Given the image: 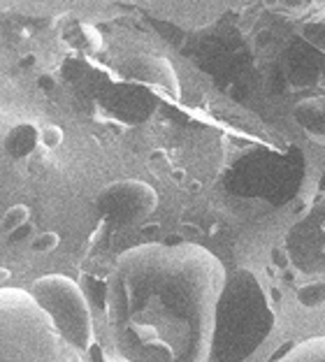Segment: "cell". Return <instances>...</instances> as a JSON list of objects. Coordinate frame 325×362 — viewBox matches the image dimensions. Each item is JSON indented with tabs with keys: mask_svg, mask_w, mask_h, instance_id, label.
<instances>
[{
	"mask_svg": "<svg viewBox=\"0 0 325 362\" xmlns=\"http://www.w3.org/2000/svg\"><path fill=\"white\" fill-rule=\"evenodd\" d=\"M226 267L198 244H142L107 279V323L128 362H210Z\"/></svg>",
	"mask_w": 325,
	"mask_h": 362,
	"instance_id": "1",
	"label": "cell"
},
{
	"mask_svg": "<svg viewBox=\"0 0 325 362\" xmlns=\"http://www.w3.org/2000/svg\"><path fill=\"white\" fill-rule=\"evenodd\" d=\"M0 362H84L30 293L0 291Z\"/></svg>",
	"mask_w": 325,
	"mask_h": 362,
	"instance_id": "2",
	"label": "cell"
},
{
	"mask_svg": "<svg viewBox=\"0 0 325 362\" xmlns=\"http://www.w3.org/2000/svg\"><path fill=\"white\" fill-rule=\"evenodd\" d=\"M274 327V314L263 288L249 272H237L226 281L219 309L212 358L216 362H241L265 341Z\"/></svg>",
	"mask_w": 325,
	"mask_h": 362,
	"instance_id": "3",
	"label": "cell"
},
{
	"mask_svg": "<svg viewBox=\"0 0 325 362\" xmlns=\"http://www.w3.org/2000/svg\"><path fill=\"white\" fill-rule=\"evenodd\" d=\"M30 295L81 356L93 346V318L86 295L77 281L65 274H47L33 284Z\"/></svg>",
	"mask_w": 325,
	"mask_h": 362,
	"instance_id": "4",
	"label": "cell"
},
{
	"mask_svg": "<svg viewBox=\"0 0 325 362\" xmlns=\"http://www.w3.org/2000/svg\"><path fill=\"white\" fill-rule=\"evenodd\" d=\"M96 207L114 228H132L152 216L158 207V193L144 181L123 179L105 186L96 197Z\"/></svg>",
	"mask_w": 325,
	"mask_h": 362,
	"instance_id": "5",
	"label": "cell"
},
{
	"mask_svg": "<svg viewBox=\"0 0 325 362\" xmlns=\"http://www.w3.org/2000/svg\"><path fill=\"white\" fill-rule=\"evenodd\" d=\"M38 142H40V130L33 123H19V126H14L5 135L3 146L10 158H26V156L35 151Z\"/></svg>",
	"mask_w": 325,
	"mask_h": 362,
	"instance_id": "6",
	"label": "cell"
},
{
	"mask_svg": "<svg viewBox=\"0 0 325 362\" xmlns=\"http://www.w3.org/2000/svg\"><path fill=\"white\" fill-rule=\"evenodd\" d=\"M274 362H325V337L297 341L295 346L274 358Z\"/></svg>",
	"mask_w": 325,
	"mask_h": 362,
	"instance_id": "7",
	"label": "cell"
},
{
	"mask_svg": "<svg viewBox=\"0 0 325 362\" xmlns=\"http://www.w3.org/2000/svg\"><path fill=\"white\" fill-rule=\"evenodd\" d=\"M297 302L302 304L304 309H316L325 304V281H314L307 284L297 291Z\"/></svg>",
	"mask_w": 325,
	"mask_h": 362,
	"instance_id": "8",
	"label": "cell"
},
{
	"mask_svg": "<svg viewBox=\"0 0 325 362\" xmlns=\"http://www.w3.org/2000/svg\"><path fill=\"white\" fill-rule=\"evenodd\" d=\"M81 291H84L86 300L93 302L100 311L107 309V284L105 281H98L93 276H84L81 279Z\"/></svg>",
	"mask_w": 325,
	"mask_h": 362,
	"instance_id": "9",
	"label": "cell"
},
{
	"mask_svg": "<svg viewBox=\"0 0 325 362\" xmlns=\"http://www.w3.org/2000/svg\"><path fill=\"white\" fill-rule=\"evenodd\" d=\"M28 223V207L26 204H14V207H10L5 211V216L0 218V228H3L5 235H10L12 230L21 228Z\"/></svg>",
	"mask_w": 325,
	"mask_h": 362,
	"instance_id": "10",
	"label": "cell"
},
{
	"mask_svg": "<svg viewBox=\"0 0 325 362\" xmlns=\"http://www.w3.org/2000/svg\"><path fill=\"white\" fill-rule=\"evenodd\" d=\"M58 244H61V237L56 233H42L30 242V249L35 253H52Z\"/></svg>",
	"mask_w": 325,
	"mask_h": 362,
	"instance_id": "11",
	"label": "cell"
},
{
	"mask_svg": "<svg viewBox=\"0 0 325 362\" xmlns=\"http://www.w3.org/2000/svg\"><path fill=\"white\" fill-rule=\"evenodd\" d=\"M40 142H42V146H47V149H56V146H61V142H63V130L58 126L42 128V133H40Z\"/></svg>",
	"mask_w": 325,
	"mask_h": 362,
	"instance_id": "12",
	"label": "cell"
},
{
	"mask_svg": "<svg viewBox=\"0 0 325 362\" xmlns=\"http://www.w3.org/2000/svg\"><path fill=\"white\" fill-rule=\"evenodd\" d=\"M33 233V226L30 223H26V226H21V228H16V230H12L10 235H7V242L10 244H19V242H23L26 237Z\"/></svg>",
	"mask_w": 325,
	"mask_h": 362,
	"instance_id": "13",
	"label": "cell"
},
{
	"mask_svg": "<svg viewBox=\"0 0 325 362\" xmlns=\"http://www.w3.org/2000/svg\"><path fill=\"white\" fill-rule=\"evenodd\" d=\"M86 358H89L91 362H107V360H105V353H103V346H100L98 341H93V346H91V349L86 351Z\"/></svg>",
	"mask_w": 325,
	"mask_h": 362,
	"instance_id": "14",
	"label": "cell"
},
{
	"mask_svg": "<svg viewBox=\"0 0 325 362\" xmlns=\"http://www.w3.org/2000/svg\"><path fill=\"white\" fill-rule=\"evenodd\" d=\"M270 256H272V260L277 262L279 267H286V265H288V256H286V253H283L281 249H272Z\"/></svg>",
	"mask_w": 325,
	"mask_h": 362,
	"instance_id": "15",
	"label": "cell"
},
{
	"mask_svg": "<svg viewBox=\"0 0 325 362\" xmlns=\"http://www.w3.org/2000/svg\"><path fill=\"white\" fill-rule=\"evenodd\" d=\"M38 86H40V88H45V90H52V88L56 86V81H54L52 75H40V77H38Z\"/></svg>",
	"mask_w": 325,
	"mask_h": 362,
	"instance_id": "16",
	"label": "cell"
},
{
	"mask_svg": "<svg viewBox=\"0 0 325 362\" xmlns=\"http://www.w3.org/2000/svg\"><path fill=\"white\" fill-rule=\"evenodd\" d=\"M30 65H35V56H33V54L23 56V59H21V68H30Z\"/></svg>",
	"mask_w": 325,
	"mask_h": 362,
	"instance_id": "17",
	"label": "cell"
},
{
	"mask_svg": "<svg viewBox=\"0 0 325 362\" xmlns=\"http://www.w3.org/2000/svg\"><path fill=\"white\" fill-rule=\"evenodd\" d=\"M7 279H10V269H5V267H0V284H5Z\"/></svg>",
	"mask_w": 325,
	"mask_h": 362,
	"instance_id": "18",
	"label": "cell"
},
{
	"mask_svg": "<svg viewBox=\"0 0 325 362\" xmlns=\"http://www.w3.org/2000/svg\"><path fill=\"white\" fill-rule=\"evenodd\" d=\"M323 181H325V179H323Z\"/></svg>",
	"mask_w": 325,
	"mask_h": 362,
	"instance_id": "19",
	"label": "cell"
}]
</instances>
